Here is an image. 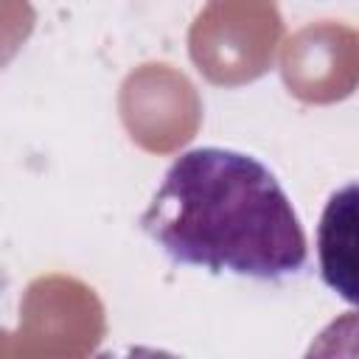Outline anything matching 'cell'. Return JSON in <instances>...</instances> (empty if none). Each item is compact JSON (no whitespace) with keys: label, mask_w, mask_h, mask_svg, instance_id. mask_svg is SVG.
I'll list each match as a JSON object with an SVG mask.
<instances>
[{"label":"cell","mask_w":359,"mask_h":359,"mask_svg":"<svg viewBox=\"0 0 359 359\" xmlns=\"http://www.w3.org/2000/svg\"><path fill=\"white\" fill-rule=\"evenodd\" d=\"M317 264L323 283L359 306V182L328 196L317 224Z\"/></svg>","instance_id":"obj_2"},{"label":"cell","mask_w":359,"mask_h":359,"mask_svg":"<svg viewBox=\"0 0 359 359\" xmlns=\"http://www.w3.org/2000/svg\"><path fill=\"white\" fill-rule=\"evenodd\" d=\"M140 230L182 266L280 283L306 269L309 244L278 177L252 154L196 146L163 174Z\"/></svg>","instance_id":"obj_1"}]
</instances>
